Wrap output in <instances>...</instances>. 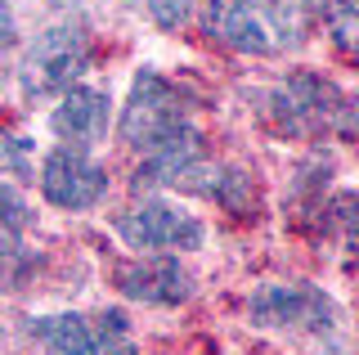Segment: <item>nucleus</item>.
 I'll return each instance as SVG.
<instances>
[{
  "mask_svg": "<svg viewBox=\"0 0 359 355\" xmlns=\"http://www.w3.org/2000/svg\"><path fill=\"white\" fill-rule=\"evenodd\" d=\"M117 130H121V140H126L130 149L144 153V158H153V153H162V149H171V144L194 135L189 108H184V99H180V91L153 68H144L135 76Z\"/></svg>",
  "mask_w": 359,
  "mask_h": 355,
  "instance_id": "1",
  "label": "nucleus"
},
{
  "mask_svg": "<svg viewBox=\"0 0 359 355\" xmlns=\"http://www.w3.org/2000/svg\"><path fill=\"white\" fill-rule=\"evenodd\" d=\"M269 117L287 135H351L359 130V108L323 76H287L269 95Z\"/></svg>",
  "mask_w": 359,
  "mask_h": 355,
  "instance_id": "2",
  "label": "nucleus"
},
{
  "mask_svg": "<svg viewBox=\"0 0 359 355\" xmlns=\"http://www.w3.org/2000/svg\"><path fill=\"white\" fill-rule=\"evenodd\" d=\"M90 68V36L86 27L76 23H59V27H45L36 41L22 54V68H18V86L22 95L41 99V95H59L72 91L76 76Z\"/></svg>",
  "mask_w": 359,
  "mask_h": 355,
  "instance_id": "3",
  "label": "nucleus"
},
{
  "mask_svg": "<svg viewBox=\"0 0 359 355\" xmlns=\"http://www.w3.org/2000/svg\"><path fill=\"white\" fill-rule=\"evenodd\" d=\"M117 234L144 252H194L202 248L207 229L184 207L166 203V198H144V203H135L130 212L117 216Z\"/></svg>",
  "mask_w": 359,
  "mask_h": 355,
  "instance_id": "4",
  "label": "nucleus"
},
{
  "mask_svg": "<svg viewBox=\"0 0 359 355\" xmlns=\"http://www.w3.org/2000/svg\"><path fill=\"white\" fill-rule=\"evenodd\" d=\"M247 310L261 328H306V333H328L337 315L332 302L310 283H261Z\"/></svg>",
  "mask_w": 359,
  "mask_h": 355,
  "instance_id": "5",
  "label": "nucleus"
},
{
  "mask_svg": "<svg viewBox=\"0 0 359 355\" xmlns=\"http://www.w3.org/2000/svg\"><path fill=\"white\" fill-rule=\"evenodd\" d=\"M41 194L50 198L54 207H67V212H81V207H95L99 198L108 194V171L90 158L86 149H54L41 166Z\"/></svg>",
  "mask_w": 359,
  "mask_h": 355,
  "instance_id": "6",
  "label": "nucleus"
},
{
  "mask_svg": "<svg viewBox=\"0 0 359 355\" xmlns=\"http://www.w3.org/2000/svg\"><path fill=\"white\" fill-rule=\"evenodd\" d=\"M207 32L224 46L243 50V54H274L278 41L269 14L261 9V0H211L207 5Z\"/></svg>",
  "mask_w": 359,
  "mask_h": 355,
  "instance_id": "7",
  "label": "nucleus"
},
{
  "mask_svg": "<svg viewBox=\"0 0 359 355\" xmlns=\"http://www.w3.org/2000/svg\"><path fill=\"white\" fill-rule=\"evenodd\" d=\"M117 288L130 297V302H144V306H180L194 283L189 274L180 270L175 257H153V261H126L117 270Z\"/></svg>",
  "mask_w": 359,
  "mask_h": 355,
  "instance_id": "8",
  "label": "nucleus"
},
{
  "mask_svg": "<svg viewBox=\"0 0 359 355\" xmlns=\"http://www.w3.org/2000/svg\"><path fill=\"white\" fill-rule=\"evenodd\" d=\"M50 126H54V135L67 140L72 149H86V144L104 140V130H108V91L76 81L72 91H63L59 108L50 113Z\"/></svg>",
  "mask_w": 359,
  "mask_h": 355,
  "instance_id": "9",
  "label": "nucleus"
},
{
  "mask_svg": "<svg viewBox=\"0 0 359 355\" xmlns=\"http://www.w3.org/2000/svg\"><path fill=\"white\" fill-rule=\"evenodd\" d=\"M32 225V207L14 185H0V261H9L22 243V229Z\"/></svg>",
  "mask_w": 359,
  "mask_h": 355,
  "instance_id": "10",
  "label": "nucleus"
},
{
  "mask_svg": "<svg viewBox=\"0 0 359 355\" xmlns=\"http://www.w3.org/2000/svg\"><path fill=\"white\" fill-rule=\"evenodd\" d=\"M95 355H140L130 337V324L121 310H104L95 324Z\"/></svg>",
  "mask_w": 359,
  "mask_h": 355,
  "instance_id": "11",
  "label": "nucleus"
},
{
  "mask_svg": "<svg viewBox=\"0 0 359 355\" xmlns=\"http://www.w3.org/2000/svg\"><path fill=\"white\" fill-rule=\"evenodd\" d=\"M323 18H328V32L337 46L346 54H359V0H328Z\"/></svg>",
  "mask_w": 359,
  "mask_h": 355,
  "instance_id": "12",
  "label": "nucleus"
},
{
  "mask_svg": "<svg viewBox=\"0 0 359 355\" xmlns=\"http://www.w3.org/2000/svg\"><path fill=\"white\" fill-rule=\"evenodd\" d=\"M328 220H332V229L341 234V243L351 252H359V189L351 194H337L332 203H328Z\"/></svg>",
  "mask_w": 359,
  "mask_h": 355,
  "instance_id": "13",
  "label": "nucleus"
},
{
  "mask_svg": "<svg viewBox=\"0 0 359 355\" xmlns=\"http://www.w3.org/2000/svg\"><path fill=\"white\" fill-rule=\"evenodd\" d=\"M27 140H18L14 130H0V175H27Z\"/></svg>",
  "mask_w": 359,
  "mask_h": 355,
  "instance_id": "14",
  "label": "nucleus"
},
{
  "mask_svg": "<svg viewBox=\"0 0 359 355\" xmlns=\"http://www.w3.org/2000/svg\"><path fill=\"white\" fill-rule=\"evenodd\" d=\"M194 9V0H149V14L157 27H180Z\"/></svg>",
  "mask_w": 359,
  "mask_h": 355,
  "instance_id": "15",
  "label": "nucleus"
},
{
  "mask_svg": "<svg viewBox=\"0 0 359 355\" xmlns=\"http://www.w3.org/2000/svg\"><path fill=\"white\" fill-rule=\"evenodd\" d=\"M14 46V9H9V0H0V54Z\"/></svg>",
  "mask_w": 359,
  "mask_h": 355,
  "instance_id": "16",
  "label": "nucleus"
},
{
  "mask_svg": "<svg viewBox=\"0 0 359 355\" xmlns=\"http://www.w3.org/2000/svg\"><path fill=\"white\" fill-rule=\"evenodd\" d=\"M50 5H59V9H67V5H81V0H50Z\"/></svg>",
  "mask_w": 359,
  "mask_h": 355,
  "instance_id": "17",
  "label": "nucleus"
}]
</instances>
